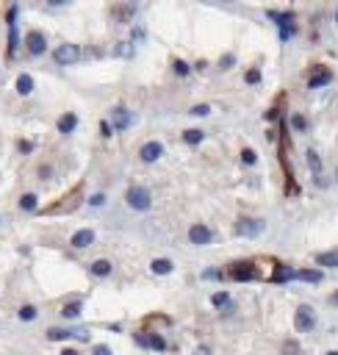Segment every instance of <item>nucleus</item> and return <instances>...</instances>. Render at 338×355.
I'll list each match as a JSON object with an SVG mask.
<instances>
[{"mask_svg": "<svg viewBox=\"0 0 338 355\" xmlns=\"http://www.w3.org/2000/svg\"><path fill=\"white\" fill-rule=\"evenodd\" d=\"M125 200H127V205L133 211H147L150 208V192L144 186H133V189H127V195H125Z\"/></svg>", "mask_w": 338, "mask_h": 355, "instance_id": "obj_1", "label": "nucleus"}, {"mask_svg": "<svg viewBox=\"0 0 338 355\" xmlns=\"http://www.w3.org/2000/svg\"><path fill=\"white\" fill-rule=\"evenodd\" d=\"M294 325L299 333H308V330H313V325H316V313H313V308L310 305H299L294 313Z\"/></svg>", "mask_w": 338, "mask_h": 355, "instance_id": "obj_2", "label": "nucleus"}, {"mask_svg": "<svg viewBox=\"0 0 338 355\" xmlns=\"http://www.w3.org/2000/svg\"><path fill=\"white\" fill-rule=\"evenodd\" d=\"M78 56H81V50H78V45H58L56 50H53V58H56L61 67H67V64H75Z\"/></svg>", "mask_w": 338, "mask_h": 355, "instance_id": "obj_3", "label": "nucleus"}, {"mask_svg": "<svg viewBox=\"0 0 338 355\" xmlns=\"http://www.w3.org/2000/svg\"><path fill=\"white\" fill-rule=\"evenodd\" d=\"M261 230H263L261 219H239V225H236V233H239V236H247V239L261 236Z\"/></svg>", "mask_w": 338, "mask_h": 355, "instance_id": "obj_4", "label": "nucleus"}, {"mask_svg": "<svg viewBox=\"0 0 338 355\" xmlns=\"http://www.w3.org/2000/svg\"><path fill=\"white\" fill-rule=\"evenodd\" d=\"M139 155H141V161H147V164H153V161H158V158L164 155V147L158 145V142H147V145H141Z\"/></svg>", "mask_w": 338, "mask_h": 355, "instance_id": "obj_5", "label": "nucleus"}, {"mask_svg": "<svg viewBox=\"0 0 338 355\" xmlns=\"http://www.w3.org/2000/svg\"><path fill=\"white\" fill-rule=\"evenodd\" d=\"M189 239H191V244H197V247H203V244H208L211 242V230L205 228V225H191V230H189Z\"/></svg>", "mask_w": 338, "mask_h": 355, "instance_id": "obj_6", "label": "nucleus"}, {"mask_svg": "<svg viewBox=\"0 0 338 355\" xmlns=\"http://www.w3.org/2000/svg\"><path fill=\"white\" fill-rule=\"evenodd\" d=\"M230 278H233V280H253V278H255L253 264H236V266L230 269Z\"/></svg>", "mask_w": 338, "mask_h": 355, "instance_id": "obj_7", "label": "nucleus"}, {"mask_svg": "<svg viewBox=\"0 0 338 355\" xmlns=\"http://www.w3.org/2000/svg\"><path fill=\"white\" fill-rule=\"evenodd\" d=\"M330 81H333V72L330 70H316L313 75H310L308 86H310V89H319V86H327Z\"/></svg>", "mask_w": 338, "mask_h": 355, "instance_id": "obj_8", "label": "nucleus"}, {"mask_svg": "<svg viewBox=\"0 0 338 355\" xmlns=\"http://www.w3.org/2000/svg\"><path fill=\"white\" fill-rule=\"evenodd\" d=\"M44 48H47V45H44V36H42V34H31V36H28V50H31V56H42Z\"/></svg>", "mask_w": 338, "mask_h": 355, "instance_id": "obj_9", "label": "nucleus"}, {"mask_svg": "<svg viewBox=\"0 0 338 355\" xmlns=\"http://www.w3.org/2000/svg\"><path fill=\"white\" fill-rule=\"evenodd\" d=\"M94 242V230H78L75 236H72V244H75V247H89V244Z\"/></svg>", "mask_w": 338, "mask_h": 355, "instance_id": "obj_10", "label": "nucleus"}, {"mask_svg": "<svg viewBox=\"0 0 338 355\" xmlns=\"http://www.w3.org/2000/svg\"><path fill=\"white\" fill-rule=\"evenodd\" d=\"M305 161H308L310 172L316 175V178H322V158L316 155V150H308V153H305Z\"/></svg>", "mask_w": 338, "mask_h": 355, "instance_id": "obj_11", "label": "nucleus"}, {"mask_svg": "<svg viewBox=\"0 0 338 355\" xmlns=\"http://www.w3.org/2000/svg\"><path fill=\"white\" fill-rule=\"evenodd\" d=\"M127 125H130V114H127L125 108H117V111H114V128H117V131H125Z\"/></svg>", "mask_w": 338, "mask_h": 355, "instance_id": "obj_12", "label": "nucleus"}, {"mask_svg": "<svg viewBox=\"0 0 338 355\" xmlns=\"http://www.w3.org/2000/svg\"><path fill=\"white\" fill-rule=\"evenodd\" d=\"M319 266H330V269H338V250L333 253H322V255H316Z\"/></svg>", "mask_w": 338, "mask_h": 355, "instance_id": "obj_13", "label": "nucleus"}, {"mask_svg": "<svg viewBox=\"0 0 338 355\" xmlns=\"http://www.w3.org/2000/svg\"><path fill=\"white\" fill-rule=\"evenodd\" d=\"M75 125H78V117H75V114H64V117L58 119V131H61V133L75 131Z\"/></svg>", "mask_w": 338, "mask_h": 355, "instance_id": "obj_14", "label": "nucleus"}, {"mask_svg": "<svg viewBox=\"0 0 338 355\" xmlns=\"http://www.w3.org/2000/svg\"><path fill=\"white\" fill-rule=\"evenodd\" d=\"M150 269H153L155 275H169V272H172V261H167V258H155L153 264H150Z\"/></svg>", "mask_w": 338, "mask_h": 355, "instance_id": "obj_15", "label": "nucleus"}, {"mask_svg": "<svg viewBox=\"0 0 338 355\" xmlns=\"http://www.w3.org/2000/svg\"><path fill=\"white\" fill-rule=\"evenodd\" d=\"M108 272H111V261H106V258H100V261L92 264V275H97V278H106Z\"/></svg>", "mask_w": 338, "mask_h": 355, "instance_id": "obj_16", "label": "nucleus"}, {"mask_svg": "<svg viewBox=\"0 0 338 355\" xmlns=\"http://www.w3.org/2000/svg\"><path fill=\"white\" fill-rule=\"evenodd\" d=\"M31 89H34L31 75H20V78H17V92H20V95H31Z\"/></svg>", "mask_w": 338, "mask_h": 355, "instance_id": "obj_17", "label": "nucleus"}, {"mask_svg": "<svg viewBox=\"0 0 338 355\" xmlns=\"http://www.w3.org/2000/svg\"><path fill=\"white\" fill-rule=\"evenodd\" d=\"M296 278H299V280H308V283H319V280H322V272H316V269H302V272H296Z\"/></svg>", "mask_w": 338, "mask_h": 355, "instance_id": "obj_18", "label": "nucleus"}, {"mask_svg": "<svg viewBox=\"0 0 338 355\" xmlns=\"http://www.w3.org/2000/svg\"><path fill=\"white\" fill-rule=\"evenodd\" d=\"M291 278H296V272L291 269V266H280V269L275 272V280H277V283H286V280H291Z\"/></svg>", "mask_w": 338, "mask_h": 355, "instance_id": "obj_19", "label": "nucleus"}, {"mask_svg": "<svg viewBox=\"0 0 338 355\" xmlns=\"http://www.w3.org/2000/svg\"><path fill=\"white\" fill-rule=\"evenodd\" d=\"M20 208L22 211H36V195H22L20 197Z\"/></svg>", "mask_w": 338, "mask_h": 355, "instance_id": "obj_20", "label": "nucleus"}, {"mask_svg": "<svg viewBox=\"0 0 338 355\" xmlns=\"http://www.w3.org/2000/svg\"><path fill=\"white\" fill-rule=\"evenodd\" d=\"M183 139L189 142V145H200V142H203V131L191 128V131H186V133H183Z\"/></svg>", "mask_w": 338, "mask_h": 355, "instance_id": "obj_21", "label": "nucleus"}, {"mask_svg": "<svg viewBox=\"0 0 338 355\" xmlns=\"http://www.w3.org/2000/svg\"><path fill=\"white\" fill-rule=\"evenodd\" d=\"M64 316L67 319H75V316H81V303H70V305H64Z\"/></svg>", "mask_w": 338, "mask_h": 355, "instance_id": "obj_22", "label": "nucleus"}, {"mask_svg": "<svg viewBox=\"0 0 338 355\" xmlns=\"http://www.w3.org/2000/svg\"><path fill=\"white\" fill-rule=\"evenodd\" d=\"M36 313H39V311H36L34 305H22L20 308V319L22 322H31V319H36Z\"/></svg>", "mask_w": 338, "mask_h": 355, "instance_id": "obj_23", "label": "nucleus"}, {"mask_svg": "<svg viewBox=\"0 0 338 355\" xmlns=\"http://www.w3.org/2000/svg\"><path fill=\"white\" fill-rule=\"evenodd\" d=\"M117 56L130 58V56H133V45H130V42H120V45H117Z\"/></svg>", "mask_w": 338, "mask_h": 355, "instance_id": "obj_24", "label": "nucleus"}, {"mask_svg": "<svg viewBox=\"0 0 338 355\" xmlns=\"http://www.w3.org/2000/svg\"><path fill=\"white\" fill-rule=\"evenodd\" d=\"M227 300H230V297H227V292H216V294L211 297V303H213L216 308H222V305H227Z\"/></svg>", "mask_w": 338, "mask_h": 355, "instance_id": "obj_25", "label": "nucleus"}, {"mask_svg": "<svg viewBox=\"0 0 338 355\" xmlns=\"http://www.w3.org/2000/svg\"><path fill=\"white\" fill-rule=\"evenodd\" d=\"M67 336H72V333H67V330H47L50 341H61V339H67Z\"/></svg>", "mask_w": 338, "mask_h": 355, "instance_id": "obj_26", "label": "nucleus"}, {"mask_svg": "<svg viewBox=\"0 0 338 355\" xmlns=\"http://www.w3.org/2000/svg\"><path fill=\"white\" fill-rule=\"evenodd\" d=\"M283 353L286 355H296L299 353V344H296V341H286V344H283Z\"/></svg>", "mask_w": 338, "mask_h": 355, "instance_id": "obj_27", "label": "nucleus"}, {"mask_svg": "<svg viewBox=\"0 0 338 355\" xmlns=\"http://www.w3.org/2000/svg\"><path fill=\"white\" fill-rule=\"evenodd\" d=\"M241 161H244V164H255L258 155H255V150H244V153H241Z\"/></svg>", "mask_w": 338, "mask_h": 355, "instance_id": "obj_28", "label": "nucleus"}, {"mask_svg": "<svg viewBox=\"0 0 338 355\" xmlns=\"http://www.w3.org/2000/svg\"><path fill=\"white\" fill-rule=\"evenodd\" d=\"M114 14L120 17V20H125V17H130V14H133V6H122V8H117Z\"/></svg>", "mask_w": 338, "mask_h": 355, "instance_id": "obj_29", "label": "nucleus"}, {"mask_svg": "<svg viewBox=\"0 0 338 355\" xmlns=\"http://www.w3.org/2000/svg\"><path fill=\"white\" fill-rule=\"evenodd\" d=\"M208 111H211V105H194V108H191V114H194V117H205Z\"/></svg>", "mask_w": 338, "mask_h": 355, "instance_id": "obj_30", "label": "nucleus"}, {"mask_svg": "<svg viewBox=\"0 0 338 355\" xmlns=\"http://www.w3.org/2000/svg\"><path fill=\"white\" fill-rule=\"evenodd\" d=\"M175 72L177 75H189V64L186 61H175Z\"/></svg>", "mask_w": 338, "mask_h": 355, "instance_id": "obj_31", "label": "nucleus"}, {"mask_svg": "<svg viewBox=\"0 0 338 355\" xmlns=\"http://www.w3.org/2000/svg\"><path fill=\"white\" fill-rule=\"evenodd\" d=\"M258 81H261V72H258V70L247 72V84H258Z\"/></svg>", "mask_w": 338, "mask_h": 355, "instance_id": "obj_32", "label": "nucleus"}, {"mask_svg": "<svg viewBox=\"0 0 338 355\" xmlns=\"http://www.w3.org/2000/svg\"><path fill=\"white\" fill-rule=\"evenodd\" d=\"M291 125H294L296 131H305V119L302 117H291Z\"/></svg>", "mask_w": 338, "mask_h": 355, "instance_id": "obj_33", "label": "nucleus"}, {"mask_svg": "<svg viewBox=\"0 0 338 355\" xmlns=\"http://www.w3.org/2000/svg\"><path fill=\"white\" fill-rule=\"evenodd\" d=\"M92 355H111V350L106 347V344H97V347H94V353Z\"/></svg>", "mask_w": 338, "mask_h": 355, "instance_id": "obj_34", "label": "nucleus"}, {"mask_svg": "<svg viewBox=\"0 0 338 355\" xmlns=\"http://www.w3.org/2000/svg\"><path fill=\"white\" fill-rule=\"evenodd\" d=\"M72 336H78V339L81 341H89V330H86V327H81V330H75V333Z\"/></svg>", "mask_w": 338, "mask_h": 355, "instance_id": "obj_35", "label": "nucleus"}, {"mask_svg": "<svg viewBox=\"0 0 338 355\" xmlns=\"http://www.w3.org/2000/svg\"><path fill=\"white\" fill-rule=\"evenodd\" d=\"M89 203H92V205H103V203H106V197H103V195H94Z\"/></svg>", "mask_w": 338, "mask_h": 355, "instance_id": "obj_36", "label": "nucleus"}, {"mask_svg": "<svg viewBox=\"0 0 338 355\" xmlns=\"http://www.w3.org/2000/svg\"><path fill=\"white\" fill-rule=\"evenodd\" d=\"M230 64H233V56H225V58H222V70H227Z\"/></svg>", "mask_w": 338, "mask_h": 355, "instance_id": "obj_37", "label": "nucleus"}, {"mask_svg": "<svg viewBox=\"0 0 338 355\" xmlns=\"http://www.w3.org/2000/svg\"><path fill=\"white\" fill-rule=\"evenodd\" d=\"M194 355H211V350H208V347H197V353H194Z\"/></svg>", "mask_w": 338, "mask_h": 355, "instance_id": "obj_38", "label": "nucleus"}, {"mask_svg": "<svg viewBox=\"0 0 338 355\" xmlns=\"http://www.w3.org/2000/svg\"><path fill=\"white\" fill-rule=\"evenodd\" d=\"M61 355H81V353H78V350H64Z\"/></svg>", "mask_w": 338, "mask_h": 355, "instance_id": "obj_39", "label": "nucleus"}, {"mask_svg": "<svg viewBox=\"0 0 338 355\" xmlns=\"http://www.w3.org/2000/svg\"><path fill=\"white\" fill-rule=\"evenodd\" d=\"M333 303H336V305H338V294H333Z\"/></svg>", "mask_w": 338, "mask_h": 355, "instance_id": "obj_40", "label": "nucleus"}, {"mask_svg": "<svg viewBox=\"0 0 338 355\" xmlns=\"http://www.w3.org/2000/svg\"><path fill=\"white\" fill-rule=\"evenodd\" d=\"M327 355H338V353H336V350H333V353H327Z\"/></svg>", "mask_w": 338, "mask_h": 355, "instance_id": "obj_41", "label": "nucleus"}, {"mask_svg": "<svg viewBox=\"0 0 338 355\" xmlns=\"http://www.w3.org/2000/svg\"><path fill=\"white\" fill-rule=\"evenodd\" d=\"M336 22H338V8H336Z\"/></svg>", "mask_w": 338, "mask_h": 355, "instance_id": "obj_42", "label": "nucleus"}, {"mask_svg": "<svg viewBox=\"0 0 338 355\" xmlns=\"http://www.w3.org/2000/svg\"><path fill=\"white\" fill-rule=\"evenodd\" d=\"M336 178H338V172H336Z\"/></svg>", "mask_w": 338, "mask_h": 355, "instance_id": "obj_43", "label": "nucleus"}]
</instances>
